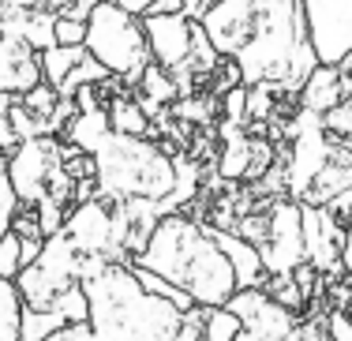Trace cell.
<instances>
[{"label": "cell", "instance_id": "1", "mask_svg": "<svg viewBox=\"0 0 352 341\" xmlns=\"http://www.w3.org/2000/svg\"><path fill=\"white\" fill-rule=\"evenodd\" d=\"M131 266L169 281L195 307H210V311L229 307V300L240 293L236 266L217 244L214 226H203L188 214H165Z\"/></svg>", "mask_w": 352, "mask_h": 341}, {"label": "cell", "instance_id": "2", "mask_svg": "<svg viewBox=\"0 0 352 341\" xmlns=\"http://www.w3.org/2000/svg\"><path fill=\"white\" fill-rule=\"evenodd\" d=\"M79 285L87 293V322L98 341H180L188 311L142 289L128 263L87 259Z\"/></svg>", "mask_w": 352, "mask_h": 341}, {"label": "cell", "instance_id": "3", "mask_svg": "<svg viewBox=\"0 0 352 341\" xmlns=\"http://www.w3.org/2000/svg\"><path fill=\"white\" fill-rule=\"evenodd\" d=\"M90 162H94L98 199L105 203H131V199L162 203V199H173L180 184L173 157L157 143L139 135L105 131V139L90 151Z\"/></svg>", "mask_w": 352, "mask_h": 341}, {"label": "cell", "instance_id": "4", "mask_svg": "<svg viewBox=\"0 0 352 341\" xmlns=\"http://www.w3.org/2000/svg\"><path fill=\"white\" fill-rule=\"evenodd\" d=\"M87 53L113 79L128 82H139V76L154 64L146 34H142V19L116 8L113 0H98L87 12Z\"/></svg>", "mask_w": 352, "mask_h": 341}, {"label": "cell", "instance_id": "5", "mask_svg": "<svg viewBox=\"0 0 352 341\" xmlns=\"http://www.w3.org/2000/svg\"><path fill=\"white\" fill-rule=\"evenodd\" d=\"M8 180H12L19 206H30V210L45 199L60 206L75 199V180L68 177V146L56 143L53 135L23 139L8 154Z\"/></svg>", "mask_w": 352, "mask_h": 341}, {"label": "cell", "instance_id": "6", "mask_svg": "<svg viewBox=\"0 0 352 341\" xmlns=\"http://www.w3.org/2000/svg\"><path fill=\"white\" fill-rule=\"evenodd\" d=\"M82 263H87V259L75 252V244L64 236V229L53 232V236H45L38 259L27 263L19 270V278H15V285H19V293H23V304L49 311V307L60 300L68 289L79 285Z\"/></svg>", "mask_w": 352, "mask_h": 341}, {"label": "cell", "instance_id": "7", "mask_svg": "<svg viewBox=\"0 0 352 341\" xmlns=\"http://www.w3.org/2000/svg\"><path fill=\"white\" fill-rule=\"evenodd\" d=\"M300 19L315 64L341 68L352 53V0H300Z\"/></svg>", "mask_w": 352, "mask_h": 341}, {"label": "cell", "instance_id": "8", "mask_svg": "<svg viewBox=\"0 0 352 341\" xmlns=\"http://www.w3.org/2000/svg\"><path fill=\"white\" fill-rule=\"evenodd\" d=\"M258 259H263V270L274 274V278H285V274L300 270L304 259V210L300 203H274V210L266 214L263 221V244H255Z\"/></svg>", "mask_w": 352, "mask_h": 341}, {"label": "cell", "instance_id": "9", "mask_svg": "<svg viewBox=\"0 0 352 341\" xmlns=\"http://www.w3.org/2000/svg\"><path fill=\"white\" fill-rule=\"evenodd\" d=\"M229 311L240 322L236 341H289V334L300 322V315L281 307L266 289H240L229 300Z\"/></svg>", "mask_w": 352, "mask_h": 341}, {"label": "cell", "instance_id": "10", "mask_svg": "<svg viewBox=\"0 0 352 341\" xmlns=\"http://www.w3.org/2000/svg\"><path fill=\"white\" fill-rule=\"evenodd\" d=\"M64 236L75 244L82 259H120L113 232V206L105 199H79L64 218Z\"/></svg>", "mask_w": 352, "mask_h": 341}, {"label": "cell", "instance_id": "11", "mask_svg": "<svg viewBox=\"0 0 352 341\" xmlns=\"http://www.w3.org/2000/svg\"><path fill=\"white\" fill-rule=\"evenodd\" d=\"M142 34H146L150 56L157 68H165L169 76L191 72V41H195L191 15H142Z\"/></svg>", "mask_w": 352, "mask_h": 341}, {"label": "cell", "instance_id": "12", "mask_svg": "<svg viewBox=\"0 0 352 341\" xmlns=\"http://www.w3.org/2000/svg\"><path fill=\"white\" fill-rule=\"evenodd\" d=\"M258 8H263V0H217L214 8H206L199 15V27L206 30L217 56H229L232 60V53L244 45L251 27H255Z\"/></svg>", "mask_w": 352, "mask_h": 341}, {"label": "cell", "instance_id": "13", "mask_svg": "<svg viewBox=\"0 0 352 341\" xmlns=\"http://www.w3.org/2000/svg\"><path fill=\"white\" fill-rule=\"evenodd\" d=\"M304 210V259L315 270L341 266V229L330 206H300Z\"/></svg>", "mask_w": 352, "mask_h": 341}, {"label": "cell", "instance_id": "14", "mask_svg": "<svg viewBox=\"0 0 352 341\" xmlns=\"http://www.w3.org/2000/svg\"><path fill=\"white\" fill-rule=\"evenodd\" d=\"M352 94V76L345 68H333V64H315L311 76L300 87V105L311 116H326L333 105H341Z\"/></svg>", "mask_w": 352, "mask_h": 341}, {"label": "cell", "instance_id": "15", "mask_svg": "<svg viewBox=\"0 0 352 341\" xmlns=\"http://www.w3.org/2000/svg\"><path fill=\"white\" fill-rule=\"evenodd\" d=\"M217 244L225 248V255H229V263L236 266V278H240V289H258V281H263V259H258V252H255V244H248L244 236H232V232H225V229H217Z\"/></svg>", "mask_w": 352, "mask_h": 341}, {"label": "cell", "instance_id": "16", "mask_svg": "<svg viewBox=\"0 0 352 341\" xmlns=\"http://www.w3.org/2000/svg\"><path fill=\"white\" fill-rule=\"evenodd\" d=\"M87 60H90L87 45H72V49L68 45H49V49H41V79L53 90H60L64 82L72 79V72L82 68Z\"/></svg>", "mask_w": 352, "mask_h": 341}, {"label": "cell", "instance_id": "17", "mask_svg": "<svg viewBox=\"0 0 352 341\" xmlns=\"http://www.w3.org/2000/svg\"><path fill=\"white\" fill-rule=\"evenodd\" d=\"M23 293L15 281L0 278V341H23Z\"/></svg>", "mask_w": 352, "mask_h": 341}, {"label": "cell", "instance_id": "18", "mask_svg": "<svg viewBox=\"0 0 352 341\" xmlns=\"http://www.w3.org/2000/svg\"><path fill=\"white\" fill-rule=\"evenodd\" d=\"M105 116H109V131H116V135L146 139V131H150V116L142 113V105L131 102V98H116V102L105 109Z\"/></svg>", "mask_w": 352, "mask_h": 341}, {"label": "cell", "instance_id": "19", "mask_svg": "<svg viewBox=\"0 0 352 341\" xmlns=\"http://www.w3.org/2000/svg\"><path fill=\"white\" fill-rule=\"evenodd\" d=\"M251 154H255V143L244 139L236 131V135L225 139V151H221V162H217V173H221L225 180L232 177H251Z\"/></svg>", "mask_w": 352, "mask_h": 341}, {"label": "cell", "instance_id": "20", "mask_svg": "<svg viewBox=\"0 0 352 341\" xmlns=\"http://www.w3.org/2000/svg\"><path fill=\"white\" fill-rule=\"evenodd\" d=\"M60 327H68L60 311H41V307H27L23 311V341H45Z\"/></svg>", "mask_w": 352, "mask_h": 341}, {"label": "cell", "instance_id": "21", "mask_svg": "<svg viewBox=\"0 0 352 341\" xmlns=\"http://www.w3.org/2000/svg\"><path fill=\"white\" fill-rule=\"evenodd\" d=\"M139 87L150 102H169V98H176V76H169V72L157 68V64H150L139 76Z\"/></svg>", "mask_w": 352, "mask_h": 341}, {"label": "cell", "instance_id": "22", "mask_svg": "<svg viewBox=\"0 0 352 341\" xmlns=\"http://www.w3.org/2000/svg\"><path fill=\"white\" fill-rule=\"evenodd\" d=\"M19 270H23V236L12 229V232L0 236V278L15 281Z\"/></svg>", "mask_w": 352, "mask_h": 341}, {"label": "cell", "instance_id": "23", "mask_svg": "<svg viewBox=\"0 0 352 341\" xmlns=\"http://www.w3.org/2000/svg\"><path fill=\"white\" fill-rule=\"evenodd\" d=\"M19 214V199L12 191V180H8V154L0 151V236L12 232V221Z\"/></svg>", "mask_w": 352, "mask_h": 341}, {"label": "cell", "instance_id": "24", "mask_svg": "<svg viewBox=\"0 0 352 341\" xmlns=\"http://www.w3.org/2000/svg\"><path fill=\"white\" fill-rule=\"evenodd\" d=\"M53 45H87V19L53 15Z\"/></svg>", "mask_w": 352, "mask_h": 341}, {"label": "cell", "instance_id": "25", "mask_svg": "<svg viewBox=\"0 0 352 341\" xmlns=\"http://www.w3.org/2000/svg\"><path fill=\"white\" fill-rule=\"evenodd\" d=\"M322 128L330 131L333 139H352V94L322 116Z\"/></svg>", "mask_w": 352, "mask_h": 341}, {"label": "cell", "instance_id": "26", "mask_svg": "<svg viewBox=\"0 0 352 341\" xmlns=\"http://www.w3.org/2000/svg\"><path fill=\"white\" fill-rule=\"evenodd\" d=\"M289 341H330L326 319H300V322H296V330L289 334Z\"/></svg>", "mask_w": 352, "mask_h": 341}, {"label": "cell", "instance_id": "27", "mask_svg": "<svg viewBox=\"0 0 352 341\" xmlns=\"http://www.w3.org/2000/svg\"><path fill=\"white\" fill-rule=\"evenodd\" d=\"M326 330H330V341H352V315L330 311L326 315Z\"/></svg>", "mask_w": 352, "mask_h": 341}, {"label": "cell", "instance_id": "28", "mask_svg": "<svg viewBox=\"0 0 352 341\" xmlns=\"http://www.w3.org/2000/svg\"><path fill=\"white\" fill-rule=\"evenodd\" d=\"M45 341H98V338H94V330H90V322H68V327H60Z\"/></svg>", "mask_w": 352, "mask_h": 341}, {"label": "cell", "instance_id": "29", "mask_svg": "<svg viewBox=\"0 0 352 341\" xmlns=\"http://www.w3.org/2000/svg\"><path fill=\"white\" fill-rule=\"evenodd\" d=\"M113 4H116V8H124L128 15H135V19H142V15H154L162 0H113Z\"/></svg>", "mask_w": 352, "mask_h": 341}, {"label": "cell", "instance_id": "30", "mask_svg": "<svg viewBox=\"0 0 352 341\" xmlns=\"http://www.w3.org/2000/svg\"><path fill=\"white\" fill-rule=\"evenodd\" d=\"M341 270H345V278L352 281V218H349L345 232H341Z\"/></svg>", "mask_w": 352, "mask_h": 341}, {"label": "cell", "instance_id": "31", "mask_svg": "<svg viewBox=\"0 0 352 341\" xmlns=\"http://www.w3.org/2000/svg\"><path fill=\"white\" fill-rule=\"evenodd\" d=\"M217 0H184V12L191 15V19H199V15L206 12V8H214Z\"/></svg>", "mask_w": 352, "mask_h": 341}, {"label": "cell", "instance_id": "32", "mask_svg": "<svg viewBox=\"0 0 352 341\" xmlns=\"http://www.w3.org/2000/svg\"><path fill=\"white\" fill-rule=\"evenodd\" d=\"M341 68H345V72H349V76H352V53H349V60H345V64H341Z\"/></svg>", "mask_w": 352, "mask_h": 341}]
</instances>
